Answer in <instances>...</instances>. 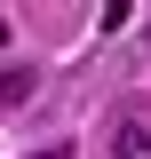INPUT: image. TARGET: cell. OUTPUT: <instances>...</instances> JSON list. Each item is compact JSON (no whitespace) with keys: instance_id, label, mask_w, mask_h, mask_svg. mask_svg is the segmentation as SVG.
Listing matches in <instances>:
<instances>
[{"instance_id":"obj_2","label":"cell","mask_w":151,"mask_h":159,"mask_svg":"<svg viewBox=\"0 0 151 159\" xmlns=\"http://www.w3.org/2000/svg\"><path fill=\"white\" fill-rule=\"evenodd\" d=\"M40 159H72V151H40Z\"/></svg>"},{"instance_id":"obj_1","label":"cell","mask_w":151,"mask_h":159,"mask_svg":"<svg viewBox=\"0 0 151 159\" xmlns=\"http://www.w3.org/2000/svg\"><path fill=\"white\" fill-rule=\"evenodd\" d=\"M32 96V72H0V103H24Z\"/></svg>"}]
</instances>
